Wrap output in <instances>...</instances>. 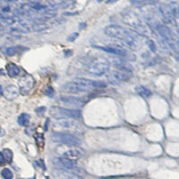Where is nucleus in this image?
<instances>
[{
	"label": "nucleus",
	"mask_w": 179,
	"mask_h": 179,
	"mask_svg": "<svg viewBox=\"0 0 179 179\" xmlns=\"http://www.w3.org/2000/svg\"><path fill=\"white\" fill-rule=\"evenodd\" d=\"M112 64H113V65H114L115 67H116L118 70H122V71L128 72V73L133 72V66L128 63L127 61L124 60V58H113V59H112Z\"/></svg>",
	"instance_id": "2eb2a0df"
},
{
	"label": "nucleus",
	"mask_w": 179,
	"mask_h": 179,
	"mask_svg": "<svg viewBox=\"0 0 179 179\" xmlns=\"http://www.w3.org/2000/svg\"><path fill=\"white\" fill-rule=\"evenodd\" d=\"M52 163L54 167L58 169L64 170V171H70L75 172L80 175L81 169L77 167L75 161L70 160L68 159H65L64 157H57L52 159Z\"/></svg>",
	"instance_id": "6e6552de"
},
{
	"label": "nucleus",
	"mask_w": 179,
	"mask_h": 179,
	"mask_svg": "<svg viewBox=\"0 0 179 179\" xmlns=\"http://www.w3.org/2000/svg\"><path fill=\"white\" fill-rule=\"evenodd\" d=\"M51 116L58 118H80L81 116V110L74 109H66L61 107H52L50 109Z\"/></svg>",
	"instance_id": "0eeeda50"
},
{
	"label": "nucleus",
	"mask_w": 179,
	"mask_h": 179,
	"mask_svg": "<svg viewBox=\"0 0 179 179\" xmlns=\"http://www.w3.org/2000/svg\"><path fill=\"white\" fill-rule=\"evenodd\" d=\"M157 30L160 35L165 44L171 49L173 55L176 60H179V41L176 39L172 31L165 25L159 24Z\"/></svg>",
	"instance_id": "20e7f679"
},
{
	"label": "nucleus",
	"mask_w": 179,
	"mask_h": 179,
	"mask_svg": "<svg viewBox=\"0 0 179 179\" xmlns=\"http://www.w3.org/2000/svg\"><path fill=\"white\" fill-rule=\"evenodd\" d=\"M159 12L161 15L162 19L166 22L167 23H170L172 22L174 18L172 16V14H171V11H170V8L169 6H166L164 4H161L159 6Z\"/></svg>",
	"instance_id": "f3484780"
},
{
	"label": "nucleus",
	"mask_w": 179,
	"mask_h": 179,
	"mask_svg": "<svg viewBox=\"0 0 179 179\" xmlns=\"http://www.w3.org/2000/svg\"><path fill=\"white\" fill-rule=\"evenodd\" d=\"M104 32L105 34L110 37V38L120 40L126 46H128L133 50H137L142 47L141 41L138 38L132 34L127 30L123 28L120 25H117V24L109 25L104 29Z\"/></svg>",
	"instance_id": "f257e3e1"
},
{
	"label": "nucleus",
	"mask_w": 179,
	"mask_h": 179,
	"mask_svg": "<svg viewBox=\"0 0 179 179\" xmlns=\"http://www.w3.org/2000/svg\"><path fill=\"white\" fill-rule=\"evenodd\" d=\"M35 85V80L32 75L26 74L23 77H21V79L18 81V86L20 92L23 95H27L29 94L30 92L33 89Z\"/></svg>",
	"instance_id": "9d476101"
},
{
	"label": "nucleus",
	"mask_w": 179,
	"mask_h": 179,
	"mask_svg": "<svg viewBox=\"0 0 179 179\" xmlns=\"http://www.w3.org/2000/svg\"><path fill=\"white\" fill-rule=\"evenodd\" d=\"M121 16L123 22L130 28H132L137 34L143 37L150 38L151 35L150 28L135 12L127 9L122 12Z\"/></svg>",
	"instance_id": "7ed1b4c3"
},
{
	"label": "nucleus",
	"mask_w": 179,
	"mask_h": 179,
	"mask_svg": "<svg viewBox=\"0 0 179 179\" xmlns=\"http://www.w3.org/2000/svg\"><path fill=\"white\" fill-rule=\"evenodd\" d=\"M106 86L104 82L86 79V78H77L74 81H68L62 86V90L65 92L69 93H83L90 92L93 90L98 88H104Z\"/></svg>",
	"instance_id": "f03ea898"
},
{
	"label": "nucleus",
	"mask_w": 179,
	"mask_h": 179,
	"mask_svg": "<svg viewBox=\"0 0 179 179\" xmlns=\"http://www.w3.org/2000/svg\"><path fill=\"white\" fill-rule=\"evenodd\" d=\"M127 74H128V72H125V71H122V70L113 71L109 75L108 79L112 84H120L121 82H124V81H126L129 80L130 77Z\"/></svg>",
	"instance_id": "9b49d317"
},
{
	"label": "nucleus",
	"mask_w": 179,
	"mask_h": 179,
	"mask_svg": "<svg viewBox=\"0 0 179 179\" xmlns=\"http://www.w3.org/2000/svg\"><path fill=\"white\" fill-rule=\"evenodd\" d=\"M20 90L19 88L14 85H8L6 87V89L4 90L3 95L5 96V98L8 100H14L15 98H18V96L20 95Z\"/></svg>",
	"instance_id": "dca6fc26"
},
{
	"label": "nucleus",
	"mask_w": 179,
	"mask_h": 179,
	"mask_svg": "<svg viewBox=\"0 0 179 179\" xmlns=\"http://www.w3.org/2000/svg\"><path fill=\"white\" fill-rule=\"evenodd\" d=\"M15 1L16 0H0V2H3V3H14Z\"/></svg>",
	"instance_id": "c756f323"
},
{
	"label": "nucleus",
	"mask_w": 179,
	"mask_h": 179,
	"mask_svg": "<svg viewBox=\"0 0 179 179\" xmlns=\"http://www.w3.org/2000/svg\"><path fill=\"white\" fill-rule=\"evenodd\" d=\"M147 46L149 47V48L152 52H156L157 47L156 44L154 43V41H151V40H148V41H147Z\"/></svg>",
	"instance_id": "a878e982"
},
{
	"label": "nucleus",
	"mask_w": 179,
	"mask_h": 179,
	"mask_svg": "<svg viewBox=\"0 0 179 179\" xmlns=\"http://www.w3.org/2000/svg\"><path fill=\"white\" fill-rule=\"evenodd\" d=\"M177 33H178V36H179V26H177Z\"/></svg>",
	"instance_id": "473e14b6"
},
{
	"label": "nucleus",
	"mask_w": 179,
	"mask_h": 179,
	"mask_svg": "<svg viewBox=\"0 0 179 179\" xmlns=\"http://www.w3.org/2000/svg\"><path fill=\"white\" fill-rule=\"evenodd\" d=\"M110 64L109 60L106 58H94L87 66V73L93 76H101L109 71Z\"/></svg>",
	"instance_id": "39448f33"
},
{
	"label": "nucleus",
	"mask_w": 179,
	"mask_h": 179,
	"mask_svg": "<svg viewBox=\"0 0 179 179\" xmlns=\"http://www.w3.org/2000/svg\"><path fill=\"white\" fill-rule=\"evenodd\" d=\"M78 36H79V34L77 33V32H75V33H73V34H71L67 38V41H75L77 38H78Z\"/></svg>",
	"instance_id": "cd10ccee"
},
{
	"label": "nucleus",
	"mask_w": 179,
	"mask_h": 179,
	"mask_svg": "<svg viewBox=\"0 0 179 179\" xmlns=\"http://www.w3.org/2000/svg\"><path fill=\"white\" fill-rule=\"evenodd\" d=\"M60 100L64 104L70 106V107H81L85 103V101L82 98L74 97V96H63L60 98Z\"/></svg>",
	"instance_id": "4468645a"
},
{
	"label": "nucleus",
	"mask_w": 179,
	"mask_h": 179,
	"mask_svg": "<svg viewBox=\"0 0 179 179\" xmlns=\"http://www.w3.org/2000/svg\"><path fill=\"white\" fill-rule=\"evenodd\" d=\"M100 1H101V0H98V2H100Z\"/></svg>",
	"instance_id": "72a5a7b5"
},
{
	"label": "nucleus",
	"mask_w": 179,
	"mask_h": 179,
	"mask_svg": "<svg viewBox=\"0 0 179 179\" xmlns=\"http://www.w3.org/2000/svg\"><path fill=\"white\" fill-rule=\"evenodd\" d=\"M3 153H4L5 157H6V162L10 163L13 160V152H12V150L10 149H4L3 150Z\"/></svg>",
	"instance_id": "393cba45"
},
{
	"label": "nucleus",
	"mask_w": 179,
	"mask_h": 179,
	"mask_svg": "<svg viewBox=\"0 0 179 179\" xmlns=\"http://www.w3.org/2000/svg\"><path fill=\"white\" fill-rule=\"evenodd\" d=\"M5 134H6V132H5V130H4L2 127L0 126V137H3Z\"/></svg>",
	"instance_id": "c85d7f7f"
},
{
	"label": "nucleus",
	"mask_w": 179,
	"mask_h": 179,
	"mask_svg": "<svg viewBox=\"0 0 179 179\" xmlns=\"http://www.w3.org/2000/svg\"><path fill=\"white\" fill-rule=\"evenodd\" d=\"M116 1H118V0H108V2L107 3H115V2H116Z\"/></svg>",
	"instance_id": "2f4dec72"
},
{
	"label": "nucleus",
	"mask_w": 179,
	"mask_h": 179,
	"mask_svg": "<svg viewBox=\"0 0 179 179\" xmlns=\"http://www.w3.org/2000/svg\"><path fill=\"white\" fill-rule=\"evenodd\" d=\"M51 140L53 142L59 143V144H64L66 146H79L81 145V142L77 136L69 133H64V132H53L51 133Z\"/></svg>",
	"instance_id": "423d86ee"
},
{
	"label": "nucleus",
	"mask_w": 179,
	"mask_h": 179,
	"mask_svg": "<svg viewBox=\"0 0 179 179\" xmlns=\"http://www.w3.org/2000/svg\"><path fill=\"white\" fill-rule=\"evenodd\" d=\"M75 118H58L54 123V127H57L62 130L75 131L78 132L81 130L80 124L75 120Z\"/></svg>",
	"instance_id": "1a4fd4ad"
},
{
	"label": "nucleus",
	"mask_w": 179,
	"mask_h": 179,
	"mask_svg": "<svg viewBox=\"0 0 179 179\" xmlns=\"http://www.w3.org/2000/svg\"><path fill=\"white\" fill-rule=\"evenodd\" d=\"M83 155H84V150L77 148V146H75L72 149L65 150L63 153V157L73 161H77L78 159L82 158Z\"/></svg>",
	"instance_id": "f8f14e48"
},
{
	"label": "nucleus",
	"mask_w": 179,
	"mask_h": 179,
	"mask_svg": "<svg viewBox=\"0 0 179 179\" xmlns=\"http://www.w3.org/2000/svg\"><path fill=\"white\" fill-rule=\"evenodd\" d=\"M30 120H31V116H30L29 114H27V113H23V114H21L20 116H18L17 122L20 126H26L29 125Z\"/></svg>",
	"instance_id": "412c9836"
},
{
	"label": "nucleus",
	"mask_w": 179,
	"mask_h": 179,
	"mask_svg": "<svg viewBox=\"0 0 179 179\" xmlns=\"http://www.w3.org/2000/svg\"><path fill=\"white\" fill-rule=\"evenodd\" d=\"M135 92L137 94H139L140 96H142L143 98H149L152 95V92H150V90H149L148 88L143 86V85H138L135 87Z\"/></svg>",
	"instance_id": "6ab92c4d"
},
{
	"label": "nucleus",
	"mask_w": 179,
	"mask_h": 179,
	"mask_svg": "<svg viewBox=\"0 0 179 179\" xmlns=\"http://www.w3.org/2000/svg\"><path fill=\"white\" fill-rule=\"evenodd\" d=\"M92 46L95 48H98V49H100V50L105 51V52L110 53V54H114V55L119 56V57H122V58H126L127 55H128L126 50H125L123 48H116V47L98 46V45H92Z\"/></svg>",
	"instance_id": "ddd939ff"
},
{
	"label": "nucleus",
	"mask_w": 179,
	"mask_h": 179,
	"mask_svg": "<svg viewBox=\"0 0 179 179\" xmlns=\"http://www.w3.org/2000/svg\"><path fill=\"white\" fill-rule=\"evenodd\" d=\"M3 92H4V90H3L2 86L0 85V96H1V95H3Z\"/></svg>",
	"instance_id": "7c9ffc66"
},
{
	"label": "nucleus",
	"mask_w": 179,
	"mask_h": 179,
	"mask_svg": "<svg viewBox=\"0 0 179 179\" xmlns=\"http://www.w3.org/2000/svg\"><path fill=\"white\" fill-rule=\"evenodd\" d=\"M6 162V157H5L4 153H3V151H2V152H0V167H1V166H4Z\"/></svg>",
	"instance_id": "bb28decb"
},
{
	"label": "nucleus",
	"mask_w": 179,
	"mask_h": 179,
	"mask_svg": "<svg viewBox=\"0 0 179 179\" xmlns=\"http://www.w3.org/2000/svg\"><path fill=\"white\" fill-rule=\"evenodd\" d=\"M6 68L7 75H9L10 77H12V78L16 77V76L20 75V68L18 67L15 64L8 63L6 64Z\"/></svg>",
	"instance_id": "a211bd4d"
},
{
	"label": "nucleus",
	"mask_w": 179,
	"mask_h": 179,
	"mask_svg": "<svg viewBox=\"0 0 179 179\" xmlns=\"http://www.w3.org/2000/svg\"><path fill=\"white\" fill-rule=\"evenodd\" d=\"M23 48L22 47H19V46H16V47H9V48H6V56H9V57H11V56H14V55H15L16 53H18L21 49H23Z\"/></svg>",
	"instance_id": "4be33fe9"
},
{
	"label": "nucleus",
	"mask_w": 179,
	"mask_h": 179,
	"mask_svg": "<svg viewBox=\"0 0 179 179\" xmlns=\"http://www.w3.org/2000/svg\"><path fill=\"white\" fill-rule=\"evenodd\" d=\"M31 29L33 30L34 31H41L48 29V26L42 23H35L32 24Z\"/></svg>",
	"instance_id": "5701e85b"
},
{
	"label": "nucleus",
	"mask_w": 179,
	"mask_h": 179,
	"mask_svg": "<svg viewBox=\"0 0 179 179\" xmlns=\"http://www.w3.org/2000/svg\"><path fill=\"white\" fill-rule=\"evenodd\" d=\"M169 8H170V11L172 14V16L174 19H177L179 18V5L176 2V1H171L169 3Z\"/></svg>",
	"instance_id": "aec40b11"
},
{
	"label": "nucleus",
	"mask_w": 179,
	"mask_h": 179,
	"mask_svg": "<svg viewBox=\"0 0 179 179\" xmlns=\"http://www.w3.org/2000/svg\"><path fill=\"white\" fill-rule=\"evenodd\" d=\"M1 175L2 176L4 177L5 179H11L13 178V172L9 168H4L2 171H1Z\"/></svg>",
	"instance_id": "b1692460"
}]
</instances>
